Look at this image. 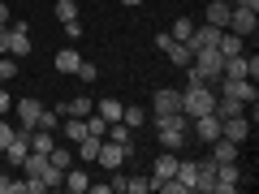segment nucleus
<instances>
[{"label": "nucleus", "instance_id": "obj_1", "mask_svg": "<svg viewBox=\"0 0 259 194\" xmlns=\"http://www.w3.org/2000/svg\"><path fill=\"white\" fill-rule=\"evenodd\" d=\"M212 108H216V86H186V91H182V112H186V121L203 117V112H212Z\"/></svg>", "mask_w": 259, "mask_h": 194}, {"label": "nucleus", "instance_id": "obj_2", "mask_svg": "<svg viewBox=\"0 0 259 194\" xmlns=\"http://www.w3.org/2000/svg\"><path fill=\"white\" fill-rule=\"evenodd\" d=\"M216 86H221L216 95H229V100H242L246 108H250V104H259V86L250 82V78H216Z\"/></svg>", "mask_w": 259, "mask_h": 194}, {"label": "nucleus", "instance_id": "obj_3", "mask_svg": "<svg viewBox=\"0 0 259 194\" xmlns=\"http://www.w3.org/2000/svg\"><path fill=\"white\" fill-rule=\"evenodd\" d=\"M242 181H246V177H242L238 160H229V164H216V185H212V194H233Z\"/></svg>", "mask_w": 259, "mask_h": 194}, {"label": "nucleus", "instance_id": "obj_4", "mask_svg": "<svg viewBox=\"0 0 259 194\" xmlns=\"http://www.w3.org/2000/svg\"><path fill=\"white\" fill-rule=\"evenodd\" d=\"M9 112L18 117V129H35V125H39V112H44V104H39V100H30V95H22V100L13 104Z\"/></svg>", "mask_w": 259, "mask_h": 194}, {"label": "nucleus", "instance_id": "obj_5", "mask_svg": "<svg viewBox=\"0 0 259 194\" xmlns=\"http://www.w3.org/2000/svg\"><path fill=\"white\" fill-rule=\"evenodd\" d=\"M194 65H199V69L216 82V78H221V69H225V56H221V47H216V43H207V47H199V52H194Z\"/></svg>", "mask_w": 259, "mask_h": 194}, {"label": "nucleus", "instance_id": "obj_6", "mask_svg": "<svg viewBox=\"0 0 259 194\" xmlns=\"http://www.w3.org/2000/svg\"><path fill=\"white\" fill-rule=\"evenodd\" d=\"M221 138H229V142L242 147V142L250 138V117H246V112H242V117H225L221 121Z\"/></svg>", "mask_w": 259, "mask_h": 194}, {"label": "nucleus", "instance_id": "obj_7", "mask_svg": "<svg viewBox=\"0 0 259 194\" xmlns=\"http://www.w3.org/2000/svg\"><path fill=\"white\" fill-rule=\"evenodd\" d=\"M225 30H233V35H242V39H250L259 30V13H250V9H233L229 13V26Z\"/></svg>", "mask_w": 259, "mask_h": 194}, {"label": "nucleus", "instance_id": "obj_8", "mask_svg": "<svg viewBox=\"0 0 259 194\" xmlns=\"http://www.w3.org/2000/svg\"><path fill=\"white\" fill-rule=\"evenodd\" d=\"M104 138H108V142H117V147H125V160L134 156V151H139V147H134V129H130L125 121H108V134H104Z\"/></svg>", "mask_w": 259, "mask_h": 194}, {"label": "nucleus", "instance_id": "obj_9", "mask_svg": "<svg viewBox=\"0 0 259 194\" xmlns=\"http://www.w3.org/2000/svg\"><path fill=\"white\" fill-rule=\"evenodd\" d=\"M194 138H199V142L221 138V117H216V112H203V117H194Z\"/></svg>", "mask_w": 259, "mask_h": 194}, {"label": "nucleus", "instance_id": "obj_10", "mask_svg": "<svg viewBox=\"0 0 259 194\" xmlns=\"http://www.w3.org/2000/svg\"><path fill=\"white\" fill-rule=\"evenodd\" d=\"M30 52V30H26V22H13L9 26V56H26Z\"/></svg>", "mask_w": 259, "mask_h": 194}, {"label": "nucleus", "instance_id": "obj_11", "mask_svg": "<svg viewBox=\"0 0 259 194\" xmlns=\"http://www.w3.org/2000/svg\"><path fill=\"white\" fill-rule=\"evenodd\" d=\"M194 164H199V177H194V185H190V190L212 194V185H216V160L207 156V160H194Z\"/></svg>", "mask_w": 259, "mask_h": 194}, {"label": "nucleus", "instance_id": "obj_12", "mask_svg": "<svg viewBox=\"0 0 259 194\" xmlns=\"http://www.w3.org/2000/svg\"><path fill=\"white\" fill-rule=\"evenodd\" d=\"M156 138H160V147H164V151H182L186 147V125H160Z\"/></svg>", "mask_w": 259, "mask_h": 194}, {"label": "nucleus", "instance_id": "obj_13", "mask_svg": "<svg viewBox=\"0 0 259 194\" xmlns=\"http://www.w3.org/2000/svg\"><path fill=\"white\" fill-rule=\"evenodd\" d=\"M95 160H100V164L108 168V173H117V168L125 164V147H117V142H108V138H104V142H100V156H95Z\"/></svg>", "mask_w": 259, "mask_h": 194}, {"label": "nucleus", "instance_id": "obj_14", "mask_svg": "<svg viewBox=\"0 0 259 194\" xmlns=\"http://www.w3.org/2000/svg\"><path fill=\"white\" fill-rule=\"evenodd\" d=\"M151 112H182V91H168V86H160V91L151 95Z\"/></svg>", "mask_w": 259, "mask_h": 194}, {"label": "nucleus", "instance_id": "obj_15", "mask_svg": "<svg viewBox=\"0 0 259 194\" xmlns=\"http://www.w3.org/2000/svg\"><path fill=\"white\" fill-rule=\"evenodd\" d=\"M173 173H177V151H160V156L151 160V177H156V185L168 181Z\"/></svg>", "mask_w": 259, "mask_h": 194}, {"label": "nucleus", "instance_id": "obj_16", "mask_svg": "<svg viewBox=\"0 0 259 194\" xmlns=\"http://www.w3.org/2000/svg\"><path fill=\"white\" fill-rule=\"evenodd\" d=\"M52 65H56V74H78V65H82V56H78V47H61Z\"/></svg>", "mask_w": 259, "mask_h": 194}, {"label": "nucleus", "instance_id": "obj_17", "mask_svg": "<svg viewBox=\"0 0 259 194\" xmlns=\"http://www.w3.org/2000/svg\"><path fill=\"white\" fill-rule=\"evenodd\" d=\"M229 13H233V5H229V0H212V5H207V22H212L216 30H225V26H229Z\"/></svg>", "mask_w": 259, "mask_h": 194}, {"label": "nucleus", "instance_id": "obj_18", "mask_svg": "<svg viewBox=\"0 0 259 194\" xmlns=\"http://www.w3.org/2000/svg\"><path fill=\"white\" fill-rule=\"evenodd\" d=\"M87 185H91L87 168H78V164H69V168H65V190H74V194H87Z\"/></svg>", "mask_w": 259, "mask_h": 194}, {"label": "nucleus", "instance_id": "obj_19", "mask_svg": "<svg viewBox=\"0 0 259 194\" xmlns=\"http://www.w3.org/2000/svg\"><path fill=\"white\" fill-rule=\"evenodd\" d=\"M207 147H212V160H216V164H229V160H238V142H229V138H212Z\"/></svg>", "mask_w": 259, "mask_h": 194}, {"label": "nucleus", "instance_id": "obj_20", "mask_svg": "<svg viewBox=\"0 0 259 194\" xmlns=\"http://www.w3.org/2000/svg\"><path fill=\"white\" fill-rule=\"evenodd\" d=\"M216 47H221V56H238V52H246V39H242V35H233V30H221Z\"/></svg>", "mask_w": 259, "mask_h": 194}, {"label": "nucleus", "instance_id": "obj_21", "mask_svg": "<svg viewBox=\"0 0 259 194\" xmlns=\"http://www.w3.org/2000/svg\"><path fill=\"white\" fill-rule=\"evenodd\" d=\"M100 142H104V138H95V134L78 138V142H74V147H78V160H82V164H95V156H100Z\"/></svg>", "mask_w": 259, "mask_h": 194}, {"label": "nucleus", "instance_id": "obj_22", "mask_svg": "<svg viewBox=\"0 0 259 194\" xmlns=\"http://www.w3.org/2000/svg\"><path fill=\"white\" fill-rule=\"evenodd\" d=\"M56 147V138H52V129H30V151H39V156H48V151Z\"/></svg>", "mask_w": 259, "mask_h": 194}, {"label": "nucleus", "instance_id": "obj_23", "mask_svg": "<svg viewBox=\"0 0 259 194\" xmlns=\"http://www.w3.org/2000/svg\"><path fill=\"white\" fill-rule=\"evenodd\" d=\"M44 164H48V156H39V151H26V160H22V177H39L44 173Z\"/></svg>", "mask_w": 259, "mask_h": 194}, {"label": "nucleus", "instance_id": "obj_24", "mask_svg": "<svg viewBox=\"0 0 259 194\" xmlns=\"http://www.w3.org/2000/svg\"><path fill=\"white\" fill-rule=\"evenodd\" d=\"M151 190H156V177H147V173L143 177H125V194H151Z\"/></svg>", "mask_w": 259, "mask_h": 194}, {"label": "nucleus", "instance_id": "obj_25", "mask_svg": "<svg viewBox=\"0 0 259 194\" xmlns=\"http://www.w3.org/2000/svg\"><path fill=\"white\" fill-rule=\"evenodd\" d=\"M95 112H100L104 121H121V112H125V104H121V100H100V104H95Z\"/></svg>", "mask_w": 259, "mask_h": 194}, {"label": "nucleus", "instance_id": "obj_26", "mask_svg": "<svg viewBox=\"0 0 259 194\" xmlns=\"http://www.w3.org/2000/svg\"><path fill=\"white\" fill-rule=\"evenodd\" d=\"M13 78H18V56H9V52H5V56H0V86H5V82H13Z\"/></svg>", "mask_w": 259, "mask_h": 194}, {"label": "nucleus", "instance_id": "obj_27", "mask_svg": "<svg viewBox=\"0 0 259 194\" xmlns=\"http://www.w3.org/2000/svg\"><path fill=\"white\" fill-rule=\"evenodd\" d=\"M168 61H173V65H182V69H186V65H190L194 61V52H190V47H186V43H173V47H168Z\"/></svg>", "mask_w": 259, "mask_h": 194}, {"label": "nucleus", "instance_id": "obj_28", "mask_svg": "<svg viewBox=\"0 0 259 194\" xmlns=\"http://www.w3.org/2000/svg\"><path fill=\"white\" fill-rule=\"evenodd\" d=\"M48 164L69 168V164H74V151H69V147H52V151H48Z\"/></svg>", "mask_w": 259, "mask_h": 194}, {"label": "nucleus", "instance_id": "obj_29", "mask_svg": "<svg viewBox=\"0 0 259 194\" xmlns=\"http://www.w3.org/2000/svg\"><path fill=\"white\" fill-rule=\"evenodd\" d=\"M190 30H194V22H190V18H177L173 26H168V35H173L177 43H186V39H190Z\"/></svg>", "mask_w": 259, "mask_h": 194}, {"label": "nucleus", "instance_id": "obj_30", "mask_svg": "<svg viewBox=\"0 0 259 194\" xmlns=\"http://www.w3.org/2000/svg\"><path fill=\"white\" fill-rule=\"evenodd\" d=\"M121 121H125L130 129H143V121H147V108H125V112H121Z\"/></svg>", "mask_w": 259, "mask_h": 194}, {"label": "nucleus", "instance_id": "obj_31", "mask_svg": "<svg viewBox=\"0 0 259 194\" xmlns=\"http://www.w3.org/2000/svg\"><path fill=\"white\" fill-rule=\"evenodd\" d=\"M39 129H52V134H56V129H61V112H56V108L48 112L44 108V112H39Z\"/></svg>", "mask_w": 259, "mask_h": 194}, {"label": "nucleus", "instance_id": "obj_32", "mask_svg": "<svg viewBox=\"0 0 259 194\" xmlns=\"http://www.w3.org/2000/svg\"><path fill=\"white\" fill-rule=\"evenodd\" d=\"M56 18H61V22H74L78 18V5H74V0H56Z\"/></svg>", "mask_w": 259, "mask_h": 194}, {"label": "nucleus", "instance_id": "obj_33", "mask_svg": "<svg viewBox=\"0 0 259 194\" xmlns=\"http://www.w3.org/2000/svg\"><path fill=\"white\" fill-rule=\"evenodd\" d=\"M0 194H22V181H13L9 173H0Z\"/></svg>", "mask_w": 259, "mask_h": 194}, {"label": "nucleus", "instance_id": "obj_34", "mask_svg": "<svg viewBox=\"0 0 259 194\" xmlns=\"http://www.w3.org/2000/svg\"><path fill=\"white\" fill-rule=\"evenodd\" d=\"M78 78H82V82H95V78H100V69H95L91 61H82V65H78Z\"/></svg>", "mask_w": 259, "mask_h": 194}, {"label": "nucleus", "instance_id": "obj_35", "mask_svg": "<svg viewBox=\"0 0 259 194\" xmlns=\"http://www.w3.org/2000/svg\"><path fill=\"white\" fill-rule=\"evenodd\" d=\"M9 138H13V125H9V117H0V151L9 147Z\"/></svg>", "mask_w": 259, "mask_h": 194}, {"label": "nucleus", "instance_id": "obj_36", "mask_svg": "<svg viewBox=\"0 0 259 194\" xmlns=\"http://www.w3.org/2000/svg\"><path fill=\"white\" fill-rule=\"evenodd\" d=\"M151 43H156V47H160V52H168V47H173V43H177V39H173V35H168V30H160V35H156V39H151Z\"/></svg>", "mask_w": 259, "mask_h": 194}, {"label": "nucleus", "instance_id": "obj_37", "mask_svg": "<svg viewBox=\"0 0 259 194\" xmlns=\"http://www.w3.org/2000/svg\"><path fill=\"white\" fill-rule=\"evenodd\" d=\"M65 39H82V22H78V18L65 22Z\"/></svg>", "mask_w": 259, "mask_h": 194}, {"label": "nucleus", "instance_id": "obj_38", "mask_svg": "<svg viewBox=\"0 0 259 194\" xmlns=\"http://www.w3.org/2000/svg\"><path fill=\"white\" fill-rule=\"evenodd\" d=\"M246 78H250V82H255V78H259V56H255V52L246 56Z\"/></svg>", "mask_w": 259, "mask_h": 194}, {"label": "nucleus", "instance_id": "obj_39", "mask_svg": "<svg viewBox=\"0 0 259 194\" xmlns=\"http://www.w3.org/2000/svg\"><path fill=\"white\" fill-rule=\"evenodd\" d=\"M108 190H112V194H125V177H117V173H112V181H108Z\"/></svg>", "mask_w": 259, "mask_h": 194}, {"label": "nucleus", "instance_id": "obj_40", "mask_svg": "<svg viewBox=\"0 0 259 194\" xmlns=\"http://www.w3.org/2000/svg\"><path fill=\"white\" fill-rule=\"evenodd\" d=\"M9 108H13V104H9V91L0 86V117H9Z\"/></svg>", "mask_w": 259, "mask_h": 194}, {"label": "nucleus", "instance_id": "obj_41", "mask_svg": "<svg viewBox=\"0 0 259 194\" xmlns=\"http://www.w3.org/2000/svg\"><path fill=\"white\" fill-rule=\"evenodd\" d=\"M9 52V26H0V56Z\"/></svg>", "mask_w": 259, "mask_h": 194}, {"label": "nucleus", "instance_id": "obj_42", "mask_svg": "<svg viewBox=\"0 0 259 194\" xmlns=\"http://www.w3.org/2000/svg\"><path fill=\"white\" fill-rule=\"evenodd\" d=\"M0 26H9V5L0 0Z\"/></svg>", "mask_w": 259, "mask_h": 194}, {"label": "nucleus", "instance_id": "obj_43", "mask_svg": "<svg viewBox=\"0 0 259 194\" xmlns=\"http://www.w3.org/2000/svg\"><path fill=\"white\" fill-rule=\"evenodd\" d=\"M121 5H125V9H139V5H143V0H121Z\"/></svg>", "mask_w": 259, "mask_h": 194}]
</instances>
